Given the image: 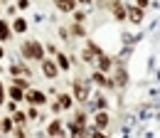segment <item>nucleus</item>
<instances>
[{"mask_svg":"<svg viewBox=\"0 0 160 138\" xmlns=\"http://www.w3.org/2000/svg\"><path fill=\"white\" fill-rule=\"evenodd\" d=\"M22 57L42 62V59H44V49H42V44H40V42H27V44L22 47Z\"/></svg>","mask_w":160,"mask_h":138,"instance_id":"1","label":"nucleus"},{"mask_svg":"<svg viewBox=\"0 0 160 138\" xmlns=\"http://www.w3.org/2000/svg\"><path fill=\"white\" fill-rule=\"evenodd\" d=\"M42 72H44L47 79H54L59 74V64H54V62H49V59H42Z\"/></svg>","mask_w":160,"mask_h":138,"instance_id":"2","label":"nucleus"},{"mask_svg":"<svg viewBox=\"0 0 160 138\" xmlns=\"http://www.w3.org/2000/svg\"><path fill=\"white\" fill-rule=\"evenodd\" d=\"M25 99H27L30 104H44V94L37 91V89H27V91H25Z\"/></svg>","mask_w":160,"mask_h":138,"instance_id":"3","label":"nucleus"},{"mask_svg":"<svg viewBox=\"0 0 160 138\" xmlns=\"http://www.w3.org/2000/svg\"><path fill=\"white\" fill-rule=\"evenodd\" d=\"M126 10H128L126 15L131 18V22H136V25H140V22H143V10H140L138 5H136V8H126Z\"/></svg>","mask_w":160,"mask_h":138,"instance_id":"4","label":"nucleus"},{"mask_svg":"<svg viewBox=\"0 0 160 138\" xmlns=\"http://www.w3.org/2000/svg\"><path fill=\"white\" fill-rule=\"evenodd\" d=\"M74 96L79 99V101H86V99H89V89H86V84H81V81L74 84Z\"/></svg>","mask_w":160,"mask_h":138,"instance_id":"5","label":"nucleus"},{"mask_svg":"<svg viewBox=\"0 0 160 138\" xmlns=\"http://www.w3.org/2000/svg\"><path fill=\"white\" fill-rule=\"evenodd\" d=\"M99 54H101V49L96 47V44H91V42H89V47L84 49V62H91V59L99 57Z\"/></svg>","mask_w":160,"mask_h":138,"instance_id":"6","label":"nucleus"},{"mask_svg":"<svg viewBox=\"0 0 160 138\" xmlns=\"http://www.w3.org/2000/svg\"><path fill=\"white\" fill-rule=\"evenodd\" d=\"M54 5L59 8L62 13H72V10H74V5H77V0H54Z\"/></svg>","mask_w":160,"mask_h":138,"instance_id":"7","label":"nucleus"},{"mask_svg":"<svg viewBox=\"0 0 160 138\" xmlns=\"http://www.w3.org/2000/svg\"><path fill=\"white\" fill-rule=\"evenodd\" d=\"M111 8H113V18H116V20H123V18H126V5H121L118 0H113V3H111Z\"/></svg>","mask_w":160,"mask_h":138,"instance_id":"8","label":"nucleus"},{"mask_svg":"<svg viewBox=\"0 0 160 138\" xmlns=\"http://www.w3.org/2000/svg\"><path fill=\"white\" fill-rule=\"evenodd\" d=\"M10 35H12V30H10V25L0 20V39H2V42H8V39H10Z\"/></svg>","mask_w":160,"mask_h":138,"instance_id":"9","label":"nucleus"},{"mask_svg":"<svg viewBox=\"0 0 160 138\" xmlns=\"http://www.w3.org/2000/svg\"><path fill=\"white\" fill-rule=\"evenodd\" d=\"M47 133H49V136H62V133H64V128H62L59 121H52V123H49V128H47Z\"/></svg>","mask_w":160,"mask_h":138,"instance_id":"10","label":"nucleus"},{"mask_svg":"<svg viewBox=\"0 0 160 138\" xmlns=\"http://www.w3.org/2000/svg\"><path fill=\"white\" fill-rule=\"evenodd\" d=\"M25 91H27V89H22V86H18V84H15V86L10 89V96H12V101H20V99L25 96Z\"/></svg>","mask_w":160,"mask_h":138,"instance_id":"11","label":"nucleus"},{"mask_svg":"<svg viewBox=\"0 0 160 138\" xmlns=\"http://www.w3.org/2000/svg\"><path fill=\"white\" fill-rule=\"evenodd\" d=\"M94 81H96V84H103V86H108V89H111V86H113V84H111V81H108V79L103 77V72H94Z\"/></svg>","mask_w":160,"mask_h":138,"instance_id":"12","label":"nucleus"},{"mask_svg":"<svg viewBox=\"0 0 160 138\" xmlns=\"http://www.w3.org/2000/svg\"><path fill=\"white\" fill-rule=\"evenodd\" d=\"M94 121H96V128H106V126H108V116H106L103 111H99Z\"/></svg>","mask_w":160,"mask_h":138,"instance_id":"13","label":"nucleus"},{"mask_svg":"<svg viewBox=\"0 0 160 138\" xmlns=\"http://www.w3.org/2000/svg\"><path fill=\"white\" fill-rule=\"evenodd\" d=\"M25 30H27V22H25L22 18H18V20H15V25H12V32H20V35H22Z\"/></svg>","mask_w":160,"mask_h":138,"instance_id":"14","label":"nucleus"},{"mask_svg":"<svg viewBox=\"0 0 160 138\" xmlns=\"http://www.w3.org/2000/svg\"><path fill=\"white\" fill-rule=\"evenodd\" d=\"M108 67H111V59L106 54H99V69L101 72H108Z\"/></svg>","mask_w":160,"mask_h":138,"instance_id":"15","label":"nucleus"},{"mask_svg":"<svg viewBox=\"0 0 160 138\" xmlns=\"http://www.w3.org/2000/svg\"><path fill=\"white\" fill-rule=\"evenodd\" d=\"M57 101H59L62 111H64V109H69V106H72V96H67V94H59V99H57Z\"/></svg>","mask_w":160,"mask_h":138,"instance_id":"16","label":"nucleus"},{"mask_svg":"<svg viewBox=\"0 0 160 138\" xmlns=\"http://www.w3.org/2000/svg\"><path fill=\"white\" fill-rule=\"evenodd\" d=\"M57 64H59L62 72H64V69H69V59L64 57V54H57Z\"/></svg>","mask_w":160,"mask_h":138,"instance_id":"17","label":"nucleus"},{"mask_svg":"<svg viewBox=\"0 0 160 138\" xmlns=\"http://www.w3.org/2000/svg\"><path fill=\"white\" fill-rule=\"evenodd\" d=\"M12 114H15V123H25V114H22V111H18V109H15Z\"/></svg>","mask_w":160,"mask_h":138,"instance_id":"18","label":"nucleus"},{"mask_svg":"<svg viewBox=\"0 0 160 138\" xmlns=\"http://www.w3.org/2000/svg\"><path fill=\"white\" fill-rule=\"evenodd\" d=\"M0 128H2V131H10V128H12V121H10V118H5V121L0 123Z\"/></svg>","mask_w":160,"mask_h":138,"instance_id":"19","label":"nucleus"},{"mask_svg":"<svg viewBox=\"0 0 160 138\" xmlns=\"http://www.w3.org/2000/svg\"><path fill=\"white\" fill-rule=\"evenodd\" d=\"M15 84H18V86H22V89H30V86H27V81H22V79H15Z\"/></svg>","mask_w":160,"mask_h":138,"instance_id":"20","label":"nucleus"},{"mask_svg":"<svg viewBox=\"0 0 160 138\" xmlns=\"http://www.w3.org/2000/svg\"><path fill=\"white\" fill-rule=\"evenodd\" d=\"M72 30H74V35H84V30H81V25H74Z\"/></svg>","mask_w":160,"mask_h":138,"instance_id":"21","label":"nucleus"},{"mask_svg":"<svg viewBox=\"0 0 160 138\" xmlns=\"http://www.w3.org/2000/svg\"><path fill=\"white\" fill-rule=\"evenodd\" d=\"M27 5H30V3H27V0H20V3H18V10H25V8H27Z\"/></svg>","mask_w":160,"mask_h":138,"instance_id":"22","label":"nucleus"},{"mask_svg":"<svg viewBox=\"0 0 160 138\" xmlns=\"http://www.w3.org/2000/svg\"><path fill=\"white\" fill-rule=\"evenodd\" d=\"M2 101H5V91H2V84H0V106H2Z\"/></svg>","mask_w":160,"mask_h":138,"instance_id":"23","label":"nucleus"},{"mask_svg":"<svg viewBox=\"0 0 160 138\" xmlns=\"http://www.w3.org/2000/svg\"><path fill=\"white\" fill-rule=\"evenodd\" d=\"M148 5V0H138V8H145Z\"/></svg>","mask_w":160,"mask_h":138,"instance_id":"24","label":"nucleus"},{"mask_svg":"<svg viewBox=\"0 0 160 138\" xmlns=\"http://www.w3.org/2000/svg\"><path fill=\"white\" fill-rule=\"evenodd\" d=\"M79 3H81V5H89V3H91V0H79Z\"/></svg>","mask_w":160,"mask_h":138,"instance_id":"25","label":"nucleus"},{"mask_svg":"<svg viewBox=\"0 0 160 138\" xmlns=\"http://www.w3.org/2000/svg\"><path fill=\"white\" fill-rule=\"evenodd\" d=\"M0 59H2V47H0Z\"/></svg>","mask_w":160,"mask_h":138,"instance_id":"26","label":"nucleus"}]
</instances>
